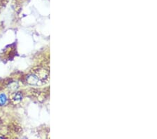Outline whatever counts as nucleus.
<instances>
[{
  "label": "nucleus",
  "mask_w": 157,
  "mask_h": 139,
  "mask_svg": "<svg viewBox=\"0 0 157 139\" xmlns=\"http://www.w3.org/2000/svg\"><path fill=\"white\" fill-rule=\"evenodd\" d=\"M22 98V96L21 94V93H16L14 96V97H13V100L15 101H21Z\"/></svg>",
  "instance_id": "nucleus-3"
},
{
  "label": "nucleus",
  "mask_w": 157,
  "mask_h": 139,
  "mask_svg": "<svg viewBox=\"0 0 157 139\" xmlns=\"http://www.w3.org/2000/svg\"><path fill=\"white\" fill-rule=\"evenodd\" d=\"M7 96L5 95V94H4V93L0 94V105H4L7 103Z\"/></svg>",
  "instance_id": "nucleus-2"
},
{
  "label": "nucleus",
  "mask_w": 157,
  "mask_h": 139,
  "mask_svg": "<svg viewBox=\"0 0 157 139\" xmlns=\"http://www.w3.org/2000/svg\"><path fill=\"white\" fill-rule=\"evenodd\" d=\"M27 82L29 84H33V85H37L39 82V78L37 75H32L27 77Z\"/></svg>",
  "instance_id": "nucleus-1"
}]
</instances>
